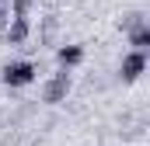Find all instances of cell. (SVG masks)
Returning <instances> with one entry per match:
<instances>
[{
    "label": "cell",
    "instance_id": "cell-9",
    "mask_svg": "<svg viewBox=\"0 0 150 146\" xmlns=\"http://www.w3.org/2000/svg\"><path fill=\"white\" fill-rule=\"evenodd\" d=\"M7 4H11V7H7V11H11V18H28V14H32V7H35V0H7Z\"/></svg>",
    "mask_w": 150,
    "mask_h": 146
},
{
    "label": "cell",
    "instance_id": "cell-7",
    "mask_svg": "<svg viewBox=\"0 0 150 146\" xmlns=\"http://www.w3.org/2000/svg\"><path fill=\"white\" fill-rule=\"evenodd\" d=\"M59 32V18L56 14H49V18H42V28H38V42H52Z\"/></svg>",
    "mask_w": 150,
    "mask_h": 146
},
{
    "label": "cell",
    "instance_id": "cell-8",
    "mask_svg": "<svg viewBox=\"0 0 150 146\" xmlns=\"http://www.w3.org/2000/svg\"><path fill=\"white\" fill-rule=\"evenodd\" d=\"M136 25H147V14H143V11H129V14H122V21H119L122 32H129V28H136Z\"/></svg>",
    "mask_w": 150,
    "mask_h": 146
},
{
    "label": "cell",
    "instance_id": "cell-6",
    "mask_svg": "<svg viewBox=\"0 0 150 146\" xmlns=\"http://www.w3.org/2000/svg\"><path fill=\"white\" fill-rule=\"evenodd\" d=\"M126 35H129V45H133V49H143V52H147V49H150V21H147V25L129 28Z\"/></svg>",
    "mask_w": 150,
    "mask_h": 146
},
{
    "label": "cell",
    "instance_id": "cell-4",
    "mask_svg": "<svg viewBox=\"0 0 150 146\" xmlns=\"http://www.w3.org/2000/svg\"><path fill=\"white\" fill-rule=\"evenodd\" d=\"M4 38H7V45H25L32 38V21L28 18H11L7 28H4Z\"/></svg>",
    "mask_w": 150,
    "mask_h": 146
},
{
    "label": "cell",
    "instance_id": "cell-3",
    "mask_svg": "<svg viewBox=\"0 0 150 146\" xmlns=\"http://www.w3.org/2000/svg\"><path fill=\"white\" fill-rule=\"evenodd\" d=\"M143 73H147V52H143V49H129V52L122 56V63H119L122 84H133V80H140Z\"/></svg>",
    "mask_w": 150,
    "mask_h": 146
},
{
    "label": "cell",
    "instance_id": "cell-11",
    "mask_svg": "<svg viewBox=\"0 0 150 146\" xmlns=\"http://www.w3.org/2000/svg\"><path fill=\"white\" fill-rule=\"evenodd\" d=\"M4 4H7V0H0V7H4Z\"/></svg>",
    "mask_w": 150,
    "mask_h": 146
},
{
    "label": "cell",
    "instance_id": "cell-2",
    "mask_svg": "<svg viewBox=\"0 0 150 146\" xmlns=\"http://www.w3.org/2000/svg\"><path fill=\"white\" fill-rule=\"evenodd\" d=\"M70 87H74V80H70V70L52 73L49 80H45V87H42V105H63L67 101V94H70Z\"/></svg>",
    "mask_w": 150,
    "mask_h": 146
},
{
    "label": "cell",
    "instance_id": "cell-1",
    "mask_svg": "<svg viewBox=\"0 0 150 146\" xmlns=\"http://www.w3.org/2000/svg\"><path fill=\"white\" fill-rule=\"evenodd\" d=\"M35 77H38V66L32 63V59H14V63H7V66L0 70L4 87H11V91H18V87H28Z\"/></svg>",
    "mask_w": 150,
    "mask_h": 146
},
{
    "label": "cell",
    "instance_id": "cell-5",
    "mask_svg": "<svg viewBox=\"0 0 150 146\" xmlns=\"http://www.w3.org/2000/svg\"><path fill=\"white\" fill-rule=\"evenodd\" d=\"M56 63L63 66V70H74L84 63V45H59L56 49Z\"/></svg>",
    "mask_w": 150,
    "mask_h": 146
},
{
    "label": "cell",
    "instance_id": "cell-10",
    "mask_svg": "<svg viewBox=\"0 0 150 146\" xmlns=\"http://www.w3.org/2000/svg\"><path fill=\"white\" fill-rule=\"evenodd\" d=\"M7 21H11V11H7V4H4V7H0V32L7 28Z\"/></svg>",
    "mask_w": 150,
    "mask_h": 146
}]
</instances>
